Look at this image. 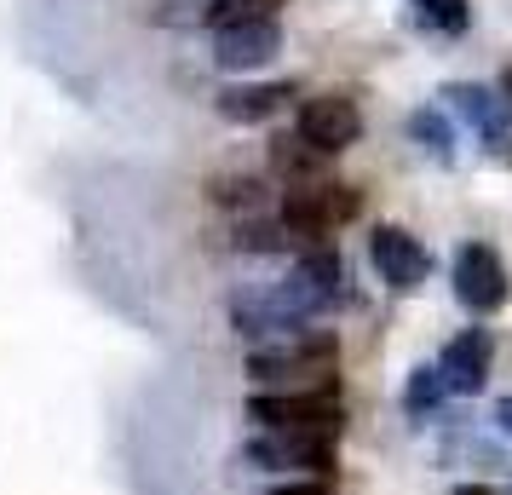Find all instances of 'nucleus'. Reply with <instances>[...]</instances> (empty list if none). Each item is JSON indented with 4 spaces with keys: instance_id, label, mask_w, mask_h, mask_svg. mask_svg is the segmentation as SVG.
<instances>
[{
    "instance_id": "obj_14",
    "label": "nucleus",
    "mask_w": 512,
    "mask_h": 495,
    "mask_svg": "<svg viewBox=\"0 0 512 495\" xmlns=\"http://www.w3.org/2000/svg\"><path fill=\"white\" fill-rule=\"evenodd\" d=\"M288 0H208L202 24L208 29H231V24H259V18H282Z\"/></svg>"
},
{
    "instance_id": "obj_5",
    "label": "nucleus",
    "mask_w": 512,
    "mask_h": 495,
    "mask_svg": "<svg viewBox=\"0 0 512 495\" xmlns=\"http://www.w3.org/2000/svg\"><path fill=\"white\" fill-rule=\"evenodd\" d=\"M369 260H374L380 283L392 288V294H420L426 277H432V254H426V242L409 236L403 225H374L369 231Z\"/></svg>"
},
{
    "instance_id": "obj_1",
    "label": "nucleus",
    "mask_w": 512,
    "mask_h": 495,
    "mask_svg": "<svg viewBox=\"0 0 512 495\" xmlns=\"http://www.w3.org/2000/svg\"><path fill=\"white\" fill-rule=\"evenodd\" d=\"M340 334L334 329H305L282 346H259L248 357V375L265 392H340Z\"/></svg>"
},
{
    "instance_id": "obj_9",
    "label": "nucleus",
    "mask_w": 512,
    "mask_h": 495,
    "mask_svg": "<svg viewBox=\"0 0 512 495\" xmlns=\"http://www.w3.org/2000/svg\"><path fill=\"white\" fill-rule=\"evenodd\" d=\"M438 98H443V104H449L461 121H472V127L484 133L489 150H507V144H512V110H507L495 93H489V87H478V81H449Z\"/></svg>"
},
{
    "instance_id": "obj_19",
    "label": "nucleus",
    "mask_w": 512,
    "mask_h": 495,
    "mask_svg": "<svg viewBox=\"0 0 512 495\" xmlns=\"http://www.w3.org/2000/svg\"><path fill=\"white\" fill-rule=\"evenodd\" d=\"M495 426H501V432L512 438V398H501V403H495Z\"/></svg>"
},
{
    "instance_id": "obj_2",
    "label": "nucleus",
    "mask_w": 512,
    "mask_h": 495,
    "mask_svg": "<svg viewBox=\"0 0 512 495\" xmlns=\"http://www.w3.org/2000/svg\"><path fill=\"white\" fill-rule=\"evenodd\" d=\"M248 415L265 432H323V438H340L346 432L340 392H254Z\"/></svg>"
},
{
    "instance_id": "obj_15",
    "label": "nucleus",
    "mask_w": 512,
    "mask_h": 495,
    "mask_svg": "<svg viewBox=\"0 0 512 495\" xmlns=\"http://www.w3.org/2000/svg\"><path fill=\"white\" fill-rule=\"evenodd\" d=\"M208 196L219 202V208L259 213V208H265V179H254V173H219V179L208 185Z\"/></svg>"
},
{
    "instance_id": "obj_6",
    "label": "nucleus",
    "mask_w": 512,
    "mask_h": 495,
    "mask_svg": "<svg viewBox=\"0 0 512 495\" xmlns=\"http://www.w3.org/2000/svg\"><path fill=\"white\" fill-rule=\"evenodd\" d=\"M334 444L323 432H259L248 444V461L265 472H305V478H328L334 472Z\"/></svg>"
},
{
    "instance_id": "obj_3",
    "label": "nucleus",
    "mask_w": 512,
    "mask_h": 495,
    "mask_svg": "<svg viewBox=\"0 0 512 495\" xmlns=\"http://www.w3.org/2000/svg\"><path fill=\"white\" fill-rule=\"evenodd\" d=\"M449 283H455V300H461L472 317H495V311L512 300V271L489 242H461V248H455Z\"/></svg>"
},
{
    "instance_id": "obj_21",
    "label": "nucleus",
    "mask_w": 512,
    "mask_h": 495,
    "mask_svg": "<svg viewBox=\"0 0 512 495\" xmlns=\"http://www.w3.org/2000/svg\"><path fill=\"white\" fill-rule=\"evenodd\" d=\"M455 495H495V490H489V484H461Z\"/></svg>"
},
{
    "instance_id": "obj_12",
    "label": "nucleus",
    "mask_w": 512,
    "mask_h": 495,
    "mask_svg": "<svg viewBox=\"0 0 512 495\" xmlns=\"http://www.w3.org/2000/svg\"><path fill=\"white\" fill-rule=\"evenodd\" d=\"M409 139L420 150H432V162H455V127L443 116L438 104H420L415 116H409Z\"/></svg>"
},
{
    "instance_id": "obj_4",
    "label": "nucleus",
    "mask_w": 512,
    "mask_h": 495,
    "mask_svg": "<svg viewBox=\"0 0 512 495\" xmlns=\"http://www.w3.org/2000/svg\"><path fill=\"white\" fill-rule=\"evenodd\" d=\"M294 133H300L317 156H340L351 144L363 139V110H357V98L346 93H323V98H305L300 104V121H294Z\"/></svg>"
},
{
    "instance_id": "obj_20",
    "label": "nucleus",
    "mask_w": 512,
    "mask_h": 495,
    "mask_svg": "<svg viewBox=\"0 0 512 495\" xmlns=\"http://www.w3.org/2000/svg\"><path fill=\"white\" fill-rule=\"evenodd\" d=\"M495 98H501V104H507V110H512V64H507V70H501V87H495Z\"/></svg>"
},
{
    "instance_id": "obj_10",
    "label": "nucleus",
    "mask_w": 512,
    "mask_h": 495,
    "mask_svg": "<svg viewBox=\"0 0 512 495\" xmlns=\"http://www.w3.org/2000/svg\"><path fill=\"white\" fill-rule=\"evenodd\" d=\"M288 104H294V81H231L213 98V110L236 127H259V121L282 116Z\"/></svg>"
},
{
    "instance_id": "obj_13",
    "label": "nucleus",
    "mask_w": 512,
    "mask_h": 495,
    "mask_svg": "<svg viewBox=\"0 0 512 495\" xmlns=\"http://www.w3.org/2000/svg\"><path fill=\"white\" fill-rule=\"evenodd\" d=\"M415 24L426 35H466L472 29V0H415Z\"/></svg>"
},
{
    "instance_id": "obj_17",
    "label": "nucleus",
    "mask_w": 512,
    "mask_h": 495,
    "mask_svg": "<svg viewBox=\"0 0 512 495\" xmlns=\"http://www.w3.org/2000/svg\"><path fill=\"white\" fill-rule=\"evenodd\" d=\"M236 254H288V236H282L277 219H242L231 236Z\"/></svg>"
},
{
    "instance_id": "obj_18",
    "label": "nucleus",
    "mask_w": 512,
    "mask_h": 495,
    "mask_svg": "<svg viewBox=\"0 0 512 495\" xmlns=\"http://www.w3.org/2000/svg\"><path fill=\"white\" fill-rule=\"evenodd\" d=\"M271 495H334V484L328 478H294V484H282V490Z\"/></svg>"
},
{
    "instance_id": "obj_7",
    "label": "nucleus",
    "mask_w": 512,
    "mask_h": 495,
    "mask_svg": "<svg viewBox=\"0 0 512 495\" xmlns=\"http://www.w3.org/2000/svg\"><path fill=\"white\" fill-rule=\"evenodd\" d=\"M277 52H282V18H259V24L213 29V64H219L225 75L265 70Z\"/></svg>"
},
{
    "instance_id": "obj_16",
    "label": "nucleus",
    "mask_w": 512,
    "mask_h": 495,
    "mask_svg": "<svg viewBox=\"0 0 512 495\" xmlns=\"http://www.w3.org/2000/svg\"><path fill=\"white\" fill-rule=\"evenodd\" d=\"M443 398H449V392H443L438 363H420L415 375H409V386H403V409H409L415 421H426V415H432V409H438Z\"/></svg>"
},
{
    "instance_id": "obj_8",
    "label": "nucleus",
    "mask_w": 512,
    "mask_h": 495,
    "mask_svg": "<svg viewBox=\"0 0 512 495\" xmlns=\"http://www.w3.org/2000/svg\"><path fill=\"white\" fill-rule=\"evenodd\" d=\"M489 363H495V334L489 329H461L438 357L443 392H449V398H472V392H484Z\"/></svg>"
},
{
    "instance_id": "obj_11",
    "label": "nucleus",
    "mask_w": 512,
    "mask_h": 495,
    "mask_svg": "<svg viewBox=\"0 0 512 495\" xmlns=\"http://www.w3.org/2000/svg\"><path fill=\"white\" fill-rule=\"evenodd\" d=\"M271 173H277L288 190H311L328 179V156H317L300 133H277L271 139Z\"/></svg>"
}]
</instances>
